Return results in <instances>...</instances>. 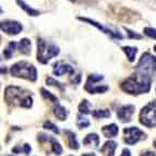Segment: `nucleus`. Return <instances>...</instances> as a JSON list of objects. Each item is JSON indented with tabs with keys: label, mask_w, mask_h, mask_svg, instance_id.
<instances>
[{
	"label": "nucleus",
	"mask_w": 156,
	"mask_h": 156,
	"mask_svg": "<svg viewBox=\"0 0 156 156\" xmlns=\"http://www.w3.org/2000/svg\"><path fill=\"white\" fill-rule=\"evenodd\" d=\"M135 72L144 74L147 76H153L156 74V57L151 55L150 52L143 54L142 57L140 58L138 66H136V70Z\"/></svg>",
	"instance_id": "nucleus-5"
},
{
	"label": "nucleus",
	"mask_w": 156,
	"mask_h": 156,
	"mask_svg": "<svg viewBox=\"0 0 156 156\" xmlns=\"http://www.w3.org/2000/svg\"><path fill=\"white\" fill-rule=\"evenodd\" d=\"M44 128L45 129H47V130L52 131L54 133H57V134L59 133V129H58V128L56 127L52 122H50V121H46V122L44 123Z\"/></svg>",
	"instance_id": "nucleus-27"
},
{
	"label": "nucleus",
	"mask_w": 156,
	"mask_h": 156,
	"mask_svg": "<svg viewBox=\"0 0 156 156\" xmlns=\"http://www.w3.org/2000/svg\"><path fill=\"white\" fill-rule=\"evenodd\" d=\"M79 110H80L81 114H83V115L90 114V112H91V104L89 103V101L84 99L80 104V106H79Z\"/></svg>",
	"instance_id": "nucleus-21"
},
{
	"label": "nucleus",
	"mask_w": 156,
	"mask_h": 156,
	"mask_svg": "<svg viewBox=\"0 0 156 156\" xmlns=\"http://www.w3.org/2000/svg\"><path fill=\"white\" fill-rule=\"evenodd\" d=\"M65 133L68 138V143H69L70 148H72V150H78V148L80 147V145H79V142H78V140H76V133L70 130H65Z\"/></svg>",
	"instance_id": "nucleus-15"
},
{
	"label": "nucleus",
	"mask_w": 156,
	"mask_h": 156,
	"mask_svg": "<svg viewBox=\"0 0 156 156\" xmlns=\"http://www.w3.org/2000/svg\"><path fill=\"white\" fill-rule=\"evenodd\" d=\"M38 141H49L50 143H51L52 152H54L56 155H60V154L62 153V147H61V145H60L54 138H50L49 135H46V134H44V133H39Z\"/></svg>",
	"instance_id": "nucleus-12"
},
{
	"label": "nucleus",
	"mask_w": 156,
	"mask_h": 156,
	"mask_svg": "<svg viewBox=\"0 0 156 156\" xmlns=\"http://www.w3.org/2000/svg\"><path fill=\"white\" fill-rule=\"evenodd\" d=\"M82 156H96V155L93 154V153H86V154H83Z\"/></svg>",
	"instance_id": "nucleus-34"
},
{
	"label": "nucleus",
	"mask_w": 156,
	"mask_h": 156,
	"mask_svg": "<svg viewBox=\"0 0 156 156\" xmlns=\"http://www.w3.org/2000/svg\"><path fill=\"white\" fill-rule=\"evenodd\" d=\"M154 146H155V147H156V140L154 141Z\"/></svg>",
	"instance_id": "nucleus-35"
},
{
	"label": "nucleus",
	"mask_w": 156,
	"mask_h": 156,
	"mask_svg": "<svg viewBox=\"0 0 156 156\" xmlns=\"http://www.w3.org/2000/svg\"><path fill=\"white\" fill-rule=\"evenodd\" d=\"M154 50H155V51H156V45H155V46H154Z\"/></svg>",
	"instance_id": "nucleus-36"
},
{
	"label": "nucleus",
	"mask_w": 156,
	"mask_h": 156,
	"mask_svg": "<svg viewBox=\"0 0 156 156\" xmlns=\"http://www.w3.org/2000/svg\"><path fill=\"white\" fill-rule=\"evenodd\" d=\"M94 118H108L110 116V112L107 109H97L92 112Z\"/></svg>",
	"instance_id": "nucleus-22"
},
{
	"label": "nucleus",
	"mask_w": 156,
	"mask_h": 156,
	"mask_svg": "<svg viewBox=\"0 0 156 156\" xmlns=\"http://www.w3.org/2000/svg\"><path fill=\"white\" fill-rule=\"evenodd\" d=\"M13 152H14V153H20V152H23L24 154H30V152H31V146H30L29 144H24L22 147L13 148Z\"/></svg>",
	"instance_id": "nucleus-25"
},
{
	"label": "nucleus",
	"mask_w": 156,
	"mask_h": 156,
	"mask_svg": "<svg viewBox=\"0 0 156 156\" xmlns=\"http://www.w3.org/2000/svg\"><path fill=\"white\" fill-rule=\"evenodd\" d=\"M120 156H131V153H130V151H129L128 148H123L122 154H121Z\"/></svg>",
	"instance_id": "nucleus-32"
},
{
	"label": "nucleus",
	"mask_w": 156,
	"mask_h": 156,
	"mask_svg": "<svg viewBox=\"0 0 156 156\" xmlns=\"http://www.w3.org/2000/svg\"><path fill=\"white\" fill-rule=\"evenodd\" d=\"M125 30L127 31V33L129 34V36L132 37V38H138V39L141 38V35H139V34H136V33H133V31H130V30H128V29H125Z\"/></svg>",
	"instance_id": "nucleus-31"
},
{
	"label": "nucleus",
	"mask_w": 156,
	"mask_h": 156,
	"mask_svg": "<svg viewBox=\"0 0 156 156\" xmlns=\"http://www.w3.org/2000/svg\"><path fill=\"white\" fill-rule=\"evenodd\" d=\"M122 50L126 52V55H127L128 59H129V61H130V62L134 61L135 55H136V52H138V48H136V47L125 46V47H122Z\"/></svg>",
	"instance_id": "nucleus-19"
},
{
	"label": "nucleus",
	"mask_w": 156,
	"mask_h": 156,
	"mask_svg": "<svg viewBox=\"0 0 156 156\" xmlns=\"http://www.w3.org/2000/svg\"><path fill=\"white\" fill-rule=\"evenodd\" d=\"M5 98L7 103L13 106L31 107L33 99L30 92L24 91L18 86H9L5 89Z\"/></svg>",
	"instance_id": "nucleus-2"
},
{
	"label": "nucleus",
	"mask_w": 156,
	"mask_h": 156,
	"mask_svg": "<svg viewBox=\"0 0 156 156\" xmlns=\"http://www.w3.org/2000/svg\"><path fill=\"white\" fill-rule=\"evenodd\" d=\"M16 42L9 43L8 47L5 48V52H3V55H5V57L7 58V59H10V58H11V56H12V52L14 51V49H16Z\"/></svg>",
	"instance_id": "nucleus-23"
},
{
	"label": "nucleus",
	"mask_w": 156,
	"mask_h": 156,
	"mask_svg": "<svg viewBox=\"0 0 156 156\" xmlns=\"http://www.w3.org/2000/svg\"><path fill=\"white\" fill-rule=\"evenodd\" d=\"M107 90H108V86H106V85H104V86L97 85V86H95L94 89H92L91 91H90V93H92V94H95V93H104V92H106Z\"/></svg>",
	"instance_id": "nucleus-29"
},
{
	"label": "nucleus",
	"mask_w": 156,
	"mask_h": 156,
	"mask_svg": "<svg viewBox=\"0 0 156 156\" xmlns=\"http://www.w3.org/2000/svg\"><path fill=\"white\" fill-rule=\"evenodd\" d=\"M140 122L147 128L156 126V101H150L144 106L140 114Z\"/></svg>",
	"instance_id": "nucleus-6"
},
{
	"label": "nucleus",
	"mask_w": 156,
	"mask_h": 156,
	"mask_svg": "<svg viewBox=\"0 0 156 156\" xmlns=\"http://www.w3.org/2000/svg\"><path fill=\"white\" fill-rule=\"evenodd\" d=\"M79 20H81V21H84V22H87V23L91 24V25H94L95 27H97L98 30H101V32H104L105 34H108V35H110V36L114 37V38L122 39V35H121L119 32H114V31H112L110 29H107V27L103 26L101 24H99L98 22H96V21H94V20H91V19H87V18H82V16H80V18H79Z\"/></svg>",
	"instance_id": "nucleus-9"
},
{
	"label": "nucleus",
	"mask_w": 156,
	"mask_h": 156,
	"mask_svg": "<svg viewBox=\"0 0 156 156\" xmlns=\"http://www.w3.org/2000/svg\"><path fill=\"white\" fill-rule=\"evenodd\" d=\"M16 2L19 3V5L21 7L22 9H23L24 11H25L29 16H38L39 14V12L37 10H35V9H33V8H31L30 5H27L25 2H24L23 0H16Z\"/></svg>",
	"instance_id": "nucleus-20"
},
{
	"label": "nucleus",
	"mask_w": 156,
	"mask_h": 156,
	"mask_svg": "<svg viewBox=\"0 0 156 156\" xmlns=\"http://www.w3.org/2000/svg\"><path fill=\"white\" fill-rule=\"evenodd\" d=\"M83 143L85 145H93L94 147H97V145L99 144L98 135L95 134V133H90L85 136V139L83 140Z\"/></svg>",
	"instance_id": "nucleus-18"
},
{
	"label": "nucleus",
	"mask_w": 156,
	"mask_h": 156,
	"mask_svg": "<svg viewBox=\"0 0 156 156\" xmlns=\"http://www.w3.org/2000/svg\"><path fill=\"white\" fill-rule=\"evenodd\" d=\"M10 156H11V155H10Z\"/></svg>",
	"instance_id": "nucleus-37"
},
{
	"label": "nucleus",
	"mask_w": 156,
	"mask_h": 156,
	"mask_svg": "<svg viewBox=\"0 0 156 156\" xmlns=\"http://www.w3.org/2000/svg\"><path fill=\"white\" fill-rule=\"evenodd\" d=\"M23 26L16 21H5L1 22V31L5 32L10 35H18L20 32H22Z\"/></svg>",
	"instance_id": "nucleus-8"
},
{
	"label": "nucleus",
	"mask_w": 156,
	"mask_h": 156,
	"mask_svg": "<svg viewBox=\"0 0 156 156\" xmlns=\"http://www.w3.org/2000/svg\"><path fill=\"white\" fill-rule=\"evenodd\" d=\"M119 132V129H118V126L115 125V123H112V125L105 126L103 128V133L106 138H114L118 134Z\"/></svg>",
	"instance_id": "nucleus-14"
},
{
	"label": "nucleus",
	"mask_w": 156,
	"mask_h": 156,
	"mask_svg": "<svg viewBox=\"0 0 156 156\" xmlns=\"http://www.w3.org/2000/svg\"><path fill=\"white\" fill-rule=\"evenodd\" d=\"M41 92H42V95L45 97V98H48V99H49V101H51L52 103H54V104H55V103H57V101H58L57 97H56L55 95H52V94L50 93V92L47 91V90L42 89V90H41Z\"/></svg>",
	"instance_id": "nucleus-24"
},
{
	"label": "nucleus",
	"mask_w": 156,
	"mask_h": 156,
	"mask_svg": "<svg viewBox=\"0 0 156 156\" xmlns=\"http://www.w3.org/2000/svg\"><path fill=\"white\" fill-rule=\"evenodd\" d=\"M123 133H125L126 143L130 144V145H133V144H135L140 140H143L145 138V133L136 127L126 128L125 130H123Z\"/></svg>",
	"instance_id": "nucleus-7"
},
{
	"label": "nucleus",
	"mask_w": 156,
	"mask_h": 156,
	"mask_svg": "<svg viewBox=\"0 0 156 156\" xmlns=\"http://www.w3.org/2000/svg\"><path fill=\"white\" fill-rule=\"evenodd\" d=\"M59 55V48L56 45L47 43L44 39L37 41V60L42 63H47L51 58Z\"/></svg>",
	"instance_id": "nucleus-3"
},
{
	"label": "nucleus",
	"mask_w": 156,
	"mask_h": 156,
	"mask_svg": "<svg viewBox=\"0 0 156 156\" xmlns=\"http://www.w3.org/2000/svg\"><path fill=\"white\" fill-rule=\"evenodd\" d=\"M47 83H48V85L58 86V87H59V89L63 90V86H62V84H61V83H59V82H58V81L54 80V79H52V78H48V79H47Z\"/></svg>",
	"instance_id": "nucleus-30"
},
{
	"label": "nucleus",
	"mask_w": 156,
	"mask_h": 156,
	"mask_svg": "<svg viewBox=\"0 0 156 156\" xmlns=\"http://www.w3.org/2000/svg\"><path fill=\"white\" fill-rule=\"evenodd\" d=\"M144 34L147 35L148 37H151V38L156 39V29H154V27H145L144 29Z\"/></svg>",
	"instance_id": "nucleus-28"
},
{
	"label": "nucleus",
	"mask_w": 156,
	"mask_h": 156,
	"mask_svg": "<svg viewBox=\"0 0 156 156\" xmlns=\"http://www.w3.org/2000/svg\"><path fill=\"white\" fill-rule=\"evenodd\" d=\"M54 112H55V116L59 120H65L67 118V110H66L65 107H62L59 104V101L55 103V107H54Z\"/></svg>",
	"instance_id": "nucleus-17"
},
{
	"label": "nucleus",
	"mask_w": 156,
	"mask_h": 156,
	"mask_svg": "<svg viewBox=\"0 0 156 156\" xmlns=\"http://www.w3.org/2000/svg\"><path fill=\"white\" fill-rule=\"evenodd\" d=\"M11 74L30 81H35L37 79L36 68L26 61H19L14 63L11 68Z\"/></svg>",
	"instance_id": "nucleus-4"
},
{
	"label": "nucleus",
	"mask_w": 156,
	"mask_h": 156,
	"mask_svg": "<svg viewBox=\"0 0 156 156\" xmlns=\"http://www.w3.org/2000/svg\"><path fill=\"white\" fill-rule=\"evenodd\" d=\"M54 74L55 76H63V74H74V70L71 66L62 62H56L54 65Z\"/></svg>",
	"instance_id": "nucleus-11"
},
{
	"label": "nucleus",
	"mask_w": 156,
	"mask_h": 156,
	"mask_svg": "<svg viewBox=\"0 0 156 156\" xmlns=\"http://www.w3.org/2000/svg\"><path fill=\"white\" fill-rule=\"evenodd\" d=\"M151 78L141 73L135 72L125 80L121 84V89L129 94H142L150 91Z\"/></svg>",
	"instance_id": "nucleus-1"
},
{
	"label": "nucleus",
	"mask_w": 156,
	"mask_h": 156,
	"mask_svg": "<svg viewBox=\"0 0 156 156\" xmlns=\"http://www.w3.org/2000/svg\"><path fill=\"white\" fill-rule=\"evenodd\" d=\"M117 148V143L114 141H107L104 146L101 148V152L104 153L105 156H115V151Z\"/></svg>",
	"instance_id": "nucleus-13"
},
{
	"label": "nucleus",
	"mask_w": 156,
	"mask_h": 156,
	"mask_svg": "<svg viewBox=\"0 0 156 156\" xmlns=\"http://www.w3.org/2000/svg\"><path fill=\"white\" fill-rule=\"evenodd\" d=\"M134 106L133 105H125V106L120 107L117 112V116L122 122H129L131 120L133 112H134Z\"/></svg>",
	"instance_id": "nucleus-10"
},
{
	"label": "nucleus",
	"mask_w": 156,
	"mask_h": 156,
	"mask_svg": "<svg viewBox=\"0 0 156 156\" xmlns=\"http://www.w3.org/2000/svg\"><path fill=\"white\" fill-rule=\"evenodd\" d=\"M76 125L80 129H83V128H86L90 126V121L85 118L82 117H78V121H76Z\"/></svg>",
	"instance_id": "nucleus-26"
},
{
	"label": "nucleus",
	"mask_w": 156,
	"mask_h": 156,
	"mask_svg": "<svg viewBox=\"0 0 156 156\" xmlns=\"http://www.w3.org/2000/svg\"><path fill=\"white\" fill-rule=\"evenodd\" d=\"M31 41L27 38L21 39L20 43H19V50H20V52L24 54V55H29L30 52H31Z\"/></svg>",
	"instance_id": "nucleus-16"
},
{
	"label": "nucleus",
	"mask_w": 156,
	"mask_h": 156,
	"mask_svg": "<svg viewBox=\"0 0 156 156\" xmlns=\"http://www.w3.org/2000/svg\"><path fill=\"white\" fill-rule=\"evenodd\" d=\"M141 156H155V153L154 152H145V153H143Z\"/></svg>",
	"instance_id": "nucleus-33"
}]
</instances>
